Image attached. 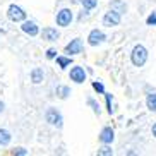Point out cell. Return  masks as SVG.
Listing matches in <instances>:
<instances>
[{"label": "cell", "instance_id": "cell-1", "mask_svg": "<svg viewBox=\"0 0 156 156\" xmlns=\"http://www.w3.org/2000/svg\"><path fill=\"white\" fill-rule=\"evenodd\" d=\"M130 60L136 67H142L147 60V50L142 45H136L132 50V55H130Z\"/></svg>", "mask_w": 156, "mask_h": 156}, {"label": "cell", "instance_id": "cell-2", "mask_svg": "<svg viewBox=\"0 0 156 156\" xmlns=\"http://www.w3.org/2000/svg\"><path fill=\"white\" fill-rule=\"evenodd\" d=\"M45 119H46V122L48 124H51V125H57V127H62V115H60V112L57 110V108H48L46 110V113H45Z\"/></svg>", "mask_w": 156, "mask_h": 156}, {"label": "cell", "instance_id": "cell-3", "mask_svg": "<svg viewBox=\"0 0 156 156\" xmlns=\"http://www.w3.org/2000/svg\"><path fill=\"white\" fill-rule=\"evenodd\" d=\"M7 16H9V19L14 21V23H21V21L26 19V12H24L21 7H17V5H10L9 10H7Z\"/></svg>", "mask_w": 156, "mask_h": 156}, {"label": "cell", "instance_id": "cell-4", "mask_svg": "<svg viewBox=\"0 0 156 156\" xmlns=\"http://www.w3.org/2000/svg\"><path fill=\"white\" fill-rule=\"evenodd\" d=\"M103 24L108 26V28H112V26H119L120 24V12H117V10H113V9H112L110 12H106L105 17H103Z\"/></svg>", "mask_w": 156, "mask_h": 156}, {"label": "cell", "instance_id": "cell-5", "mask_svg": "<svg viewBox=\"0 0 156 156\" xmlns=\"http://www.w3.org/2000/svg\"><path fill=\"white\" fill-rule=\"evenodd\" d=\"M105 40H106L105 33L100 31V29H93V31L89 33V36H87V41H89V45H91V46L100 45V43H103Z\"/></svg>", "mask_w": 156, "mask_h": 156}, {"label": "cell", "instance_id": "cell-6", "mask_svg": "<svg viewBox=\"0 0 156 156\" xmlns=\"http://www.w3.org/2000/svg\"><path fill=\"white\" fill-rule=\"evenodd\" d=\"M70 21H72V12L69 9H62L57 14V24L58 26H69Z\"/></svg>", "mask_w": 156, "mask_h": 156}, {"label": "cell", "instance_id": "cell-7", "mask_svg": "<svg viewBox=\"0 0 156 156\" xmlns=\"http://www.w3.org/2000/svg\"><path fill=\"white\" fill-rule=\"evenodd\" d=\"M65 51H67L69 55H77V53H81V51H83V41H81L79 38L72 40L69 45L65 46Z\"/></svg>", "mask_w": 156, "mask_h": 156}, {"label": "cell", "instance_id": "cell-8", "mask_svg": "<svg viewBox=\"0 0 156 156\" xmlns=\"http://www.w3.org/2000/svg\"><path fill=\"white\" fill-rule=\"evenodd\" d=\"M70 79L77 84L84 83L86 81V72H84L83 67H72V70H70Z\"/></svg>", "mask_w": 156, "mask_h": 156}, {"label": "cell", "instance_id": "cell-9", "mask_svg": "<svg viewBox=\"0 0 156 156\" xmlns=\"http://www.w3.org/2000/svg\"><path fill=\"white\" fill-rule=\"evenodd\" d=\"M113 130H112V127H105L103 130H101L100 134V141L103 142V144H110L112 141H113Z\"/></svg>", "mask_w": 156, "mask_h": 156}, {"label": "cell", "instance_id": "cell-10", "mask_svg": "<svg viewBox=\"0 0 156 156\" xmlns=\"http://www.w3.org/2000/svg\"><path fill=\"white\" fill-rule=\"evenodd\" d=\"M41 36L46 41H57V40H58V31L53 29V28H46V29H43Z\"/></svg>", "mask_w": 156, "mask_h": 156}, {"label": "cell", "instance_id": "cell-11", "mask_svg": "<svg viewBox=\"0 0 156 156\" xmlns=\"http://www.w3.org/2000/svg\"><path fill=\"white\" fill-rule=\"evenodd\" d=\"M21 28H23V31L26 33V34H29V36H36L38 34V26L33 23V21H26Z\"/></svg>", "mask_w": 156, "mask_h": 156}, {"label": "cell", "instance_id": "cell-12", "mask_svg": "<svg viewBox=\"0 0 156 156\" xmlns=\"http://www.w3.org/2000/svg\"><path fill=\"white\" fill-rule=\"evenodd\" d=\"M31 81L34 84H40L43 81V69H40V67H36V69L31 70Z\"/></svg>", "mask_w": 156, "mask_h": 156}, {"label": "cell", "instance_id": "cell-13", "mask_svg": "<svg viewBox=\"0 0 156 156\" xmlns=\"http://www.w3.org/2000/svg\"><path fill=\"white\" fill-rule=\"evenodd\" d=\"M12 139L9 130H5V129H0V146H7Z\"/></svg>", "mask_w": 156, "mask_h": 156}, {"label": "cell", "instance_id": "cell-14", "mask_svg": "<svg viewBox=\"0 0 156 156\" xmlns=\"http://www.w3.org/2000/svg\"><path fill=\"white\" fill-rule=\"evenodd\" d=\"M112 9L122 14V12H125V10H127V5H125L122 0H113V2H112Z\"/></svg>", "mask_w": 156, "mask_h": 156}, {"label": "cell", "instance_id": "cell-15", "mask_svg": "<svg viewBox=\"0 0 156 156\" xmlns=\"http://www.w3.org/2000/svg\"><path fill=\"white\" fill-rule=\"evenodd\" d=\"M146 105H147V108H149L151 112H156V93H154V94H149V96H147Z\"/></svg>", "mask_w": 156, "mask_h": 156}, {"label": "cell", "instance_id": "cell-16", "mask_svg": "<svg viewBox=\"0 0 156 156\" xmlns=\"http://www.w3.org/2000/svg\"><path fill=\"white\" fill-rule=\"evenodd\" d=\"M70 62H72V58H67V57H57V64H58L60 69H65L67 65H70Z\"/></svg>", "mask_w": 156, "mask_h": 156}, {"label": "cell", "instance_id": "cell-17", "mask_svg": "<svg viewBox=\"0 0 156 156\" xmlns=\"http://www.w3.org/2000/svg\"><path fill=\"white\" fill-rule=\"evenodd\" d=\"M57 94H58L62 100H65V98L70 94V89L67 86H58V87H57Z\"/></svg>", "mask_w": 156, "mask_h": 156}, {"label": "cell", "instance_id": "cell-18", "mask_svg": "<svg viewBox=\"0 0 156 156\" xmlns=\"http://www.w3.org/2000/svg\"><path fill=\"white\" fill-rule=\"evenodd\" d=\"M83 2V5H84V9H94L96 7V0H81Z\"/></svg>", "mask_w": 156, "mask_h": 156}, {"label": "cell", "instance_id": "cell-19", "mask_svg": "<svg viewBox=\"0 0 156 156\" xmlns=\"http://www.w3.org/2000/svg\"><path fill=\"white\" fill-rule=\"evenodd\" d=\"M98 154L100 156H110V154H113V151H112L108 146H105V147H101L100 151H98Z\"/></svg>", "mask_w": 156, "mask_h": 156}, {"label": "cell", "instance_id": "cell-20", "mask_svg": "<svg viewBox=\"0 0 156 156\" xmlns=\"http://www.w3.org/2000/svg\"><path fill=\"white\" fill-rule=\"evenodd\" d=\"M146 23L149 24V26H151V24L154 26V24H156V14H154V12H153V14L149 16V17H147V21H146Z\"/></svg>", "mask_w": 156, "mask_h": 156}, {"label": "cell", "instance_id": "cell-21", "mask_svg": "<svg viewBox=\"0 0 156 156\" xmlns=\"http://www.w3.org/2000/svg\"><path fill=\"white\" fill-rule=\"evenodd\" d=\"M93 87H94L98 93H105V89H103V84H101V83H93Z\"/></svg>", "mask_w": 156, "mask_h": 156}, {"label": "cell", "instance_id": "cell-22", "mask_svg": "<svg viewBox=\"0 0 156 156\" xmlns=\"http://www.w3.org/2000/svg\"><path fill=\"white\" fill-rule=\"evenodd\" d=\"M87 103H89V105H91L93 108H94V112H96V113H100V106H98L96 103H94V100H87Z\"/></svg>", "mask_w": 156, "mask_h": 156}, {"label": "cell", "instance_id": "cell-23", "mask_svg": "<svg viewBox=\"0 0 156 156\" xmlns=\"http://www.w3.org/2000/svg\"><path fill=\"white\" fill-rule=\"evenodd\" d=\"M55 55H57V51L53 50V48H50V50L46 51V57H48V58H55Z\"/></svg>", "mask_w": 156, "mask_h": 156}, {"label": "cell", "instance_id": "cell-24", "mask_svg": "<svg viewBox=\"0 0 156 156\" xmlns=\"http://www.w3.org/2000/svg\"><path fill=\"white\" fill-rule=\"evenodd\" d=\"M14 154H28V151H24L23 147H17V149H14Z\"/></svg>", "mask_w": 156, "mask_h": 156}, {"label": "cell", "instance_id": "cell-25", "mask_svg": "<svg viewBox=\"0 0 156 156\" xmlns=\"http://www.w3.org/2000/svg\"><path fill=\"white\" fill-rule=\"evenodd\" d=\"M153 136H154V137H156V124L153 125Z\"/></svg>", "mask_w": 156, "mask_h": 156}, {"label": "cell", "instance_id": "cell-26", "mask_svg": "<svg viewBox=\"0 0 156 156\" xmlns=\"http://www.w3.org/2000/svg\"><path fill=\"white\" fill-rule=\"evenodd\" d=\"M4 110V103H2V101H0V112Z\"/></svg>", "mask_w": 156, "mask_h": 156}]
</instances>
